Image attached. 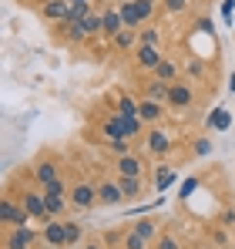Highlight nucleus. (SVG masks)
<instances>
[{"mask_svg":"<svg viewBox=\"0 0 235 249\" xmlns=\"http://www.w3.org/2000/svg\"><path fill=\"white\" fill-rule=\"evenodd\" d=\"M71 209L74 212H91L98 202V178H87V175H74L71 178Z\"/></svg>","mask_w":235,"mask_h":249,"instance_id":"nucleus-1","label":"nucleus"},{"mask_svg":"<svg viewBox=\"0 0 235 249\" xmlns=\"http://www.w3.org/2000/svg\"><path fill=\"white\" fill-rule=\"evenodd\" d=\"M168 111H175V115H188V111H195L198 105V88L188 78H182V81H171L168 88Z\"/></svg>","mask_w":235,"mask_h":249,"instance_id":"nucleus-2","label":"nucleus"},{"mask_svg":"<svg viewBox=\"0 0 235 249\" xmlns=\"http://www.w3.org/2000/svg\"><path fill=\"white\" fill-rule=\"evenodd\" d=\"M27 222H34L31 212H27V206L17 199V192L3 189V199H0V226L10 229V226H27Z\"/></svg>","mask_w":235,"mask_h":249,"instance_id":"nucleus-3","label":"nucleus"},{"mask_svg":"<svg viewBox=\"0 0 235 249\" xmlns=\"http://www.w3.org/2000/svg\"><path fill=\"white\" fill-rule=\"evenodd\" d=\"M61 175H64L61 152H44V155H37V159L31 162V178H34L37 185H47V182H54V178H61Z\"/></svg>","mask_w":235,"mask_h":249,"instance_id":"nucleus-4","label":"nucleus"},{"mask_svg":"<svg viewBox=\"0 0 235 249\" xmlns=\"http://www.w3.org/2000/svg\"><path fill=\"white\" fill-rule=\"evenodd\" d=\"M37 246H44L40 243V229H34L31 222L3 229V249H37Z\"/></svg>","mask_w":235,"mask_h":249,"instance_id":"nucleus-5","label":"nucleus"},{"mask_svg":"<svg viewBox=\"0 0 235 249\" xmlns=\"http://www.w3.org/2000/svg\"><path fill=\"white\" fill-rule=\"evenodd\" d=\"M50 37L57 44H71V47H78V44H87V27H84V20H61V24H54V31H50Z\"/></svg>","mask_w":235,"mask_h":249,"instance_id":"nucleus-6","label":"nucleus"},{"mask_svg":"<svg viewBox=\"0 0 235 249\" xmlns=\"http://www.w3.org/2000/svg\"><path fill=\"white\" fill-rule=\"evenodd\" d=\"M161 57H165V51H161V47H155V44H138V47H134V54H131V64H134V71L151 74L158 64H161Z\"/></svg>","mask_w":235,"mask_h":249,"instance_id":"nucleus-7","label":"nucleus"},{"mask_svg":"<svg viewBox=\"0 0 235 249\" xmlns=\"http://www.w3.org/2000/svg\"><path fill=\"white\" fill-rule=\"evenodd\" d=\"M171 148H175V138H171L161 124H155V128H148V131H145V152H148V155L165 159Z\"/></svg>","mask_w":235,"mask_h":249,"instance_id":"nucleus-8","label":"nucleus"},{"mask_svg":"<svg viewBox=\"0 0 235 249\" xmlns=\"http://www.w3.org/2000/svg\"><path fill=\"white\" fill-rule=\"evenodd\" d=\"M98 202H101V206H108V209L124 202V192H121V185H118V175H115V172L98 178Z\"/></svg>","mask_w":235,"mask_h":249,"instance_id":"nucleus-9","label":"nucleus"},{"mask_svg":"<svg viewBox=\"0 0 235 249\" xmlns=\"http://www.w3.org/2000/svg\"><path fill=\"white\" fill-rule=\"evenodd\" d=\"M40 243L50 246V249H64V246H67L64 219H47V222H40Z\"/></svg>","mask_w":235,"mask_h":249,"instance_id":"nucleus-10","label":"nucleus"},{"mask_svg":"<svg viewBox=\"0 0 235 249\" xmlns=\"http://www.w3.org/2000/svg\"><path fill=\"white\" fill-rule=\"evenodd\" d=\"M165 115H168V105H161V101H151V98H141V101H138V118L148 124V128L161 124V122H165Z\"/></svg>","mask_w":235,"mask_h":249,"instance_id":"nucleus-11","label":"nucleus"},{"mask_svg":"<svg viewBox=\"0 0 235 249\" xmlns=\"http://www.w3.org/2000/svg\"><path fill=\"white\" fill-rule=\"evenodd\" d=\"M111 172L115 175H145V159L138 152H124L111 162Z\"/></svg>","mask_w":235,"mask_h":249,"instance_id":"nucleus-12","label":"nucleus"},{"mask_svg":"<svg viewBox=\"0 0 235 249\" xmlns=\"http://www.w3.org/2000/svg\"><path fill=\"white\" fill-rule=\"evenodd\" d=\"M141 44V37H138V31L134 27H124L121 34H115L111 41H108V47L115 51L118 57H128V54H134V47Z\"/></svg>","mask_w":235,"mask_h":249,"instance_id":"nucleus-13","label":"nucleus"},{"mask_svg":"<svg viewBox=\"0 0 235 249\" xmlns=\"http://www.w3.org/2000/svg\"><path fill=\"white\" fill-rule=\"evenodd\" d=\"M151 78L168 81V84H171V81H182V78H185V64H182V61H175L171 54H165V57H161V64L151 71Z\"/></svg>","mask_w":235,"mask_h":249,"instance_id":"nucleus-14","label":"nucleus"},{"mask_svg":"<svg viewBox=\"0 0 235 249\" xmlns=\"http://www.w3.org/2000/svg\"><path fill=\"white\" fill-rule=\"evenodd\" d=\"M37 14L44 17V20L61 24V20L71 17V3H67V0H44V3H37Z\"/></svg>","mask_w":235,"mask_h":249,"instance_id":"nucleus-15","label":"nucleus"},{"mask_svg":"<svg viewBox=\"0 0 235 249\" xmlns=\"http://www.w3.org/2000/svg\"><path fill=\"white\" fill-rule=\"evenodd\" d=\"M232 229L229 226H222L218 219H212L208 226H205V239H208V246L215 249H232V236H229Z\"/></svg>","mask_w":235,"mask_h":249,"instance_id":"nucleus-16","label":"nucleus"},{"mask_svg":"<svg viewBox=\"0 0 235 249\" xmlns=\"http://www.w3.org/2000/svg\"><path fill=\"white\" fill-rule=\"evenodd\" d=\"M118 185L124 192V202H138L145 196V175H118Z\"/></svg>","mask_w":235,"mask_h":249,"instance_id":"nucleus-17","label":"nucleus"},{"mask_svg":"<svg viewBox=\"0 0 235 249\" xmlns=\"http://www.w3.org/2000/svg\"><path fill=\"white\" fill-rule=\"evenodd\" d=\"M138 101H141V98L128 94L124 88H118V91H115V111H118V115H124V118H138Z\"/></svg>","mask_w":235,"mask_h":249,"instance_id":"nucleus-18","label":"nucleus"},{"mask_svg":"<svg viewBox=\"0 0 235 249\" xmlns=\"http://www.w3.org/2000/svg\"><path fill=\"white\" fill-rule=\"evenodd\" d=\"M101 14H104V34H101V37H104V41H111L115 34H121V31H124L121 10H118V3H115V7H104Z\"/></svg>","mask_w":235,"mask_h":249,"instance_id":"nucleus-19","label":"nucleus"},{"mask_svg":"<svg viewBox=\"0 0 235 249\" xmlns=\"http://www.w3.org/2000/svg\"><path fill=\"white\" fill-rule=\"evenodd\" d=\"M168 88H171L168 81L148 78V81L141 84V98H151V101H161V105H165V101H168Z\"/></svg>","mask_w":235,"mask_h":249,"instance_id":"nucleus-20","label":"nucleus"},{"mask_svg":"<svg viewBox=\"0 0 235 249\" xmlns=\"http://www.w3.org/2000/svg\"><path fill=\"white\" fill-rule=\"evenodd\" d=\"M185 78H188L192 84H198V81H205V78H208V64H205L198 54L185 57Z\"/></svg>","mask_w":235,"mask_h":249,"instance_id":"nucleus-21","label":"nucleus"},{"mask_svg":"<svg viewBox=\"0 0 235 249\" xmlns=\"http://www.w3.org/2000/svg\"><path fill=\"white\" fill-rule=\"evenodd\" d=\"M138 37H141V44H155V47H161V44H165V31H161L158 20H148V24L138 27Z\"/></svg>","mask_w":235,"mask_h":249,"instance_id":"nucleus-22","label":"nucleus"},{"mask_svg":"<svg viewBox=\"0 0 235 249\" xmlns=\"http://www.w3.org/2000/svg\"><path fill=\"white\" fill-rule=\"evenodd\" d=\"M118 10H121V20H124V27H141L145 20H141V14H138V7H134V0H115Z\"/></svg>","mask_w":235,"mask_h":249,"instance_id":"nucleus-23","label":"nucleus"},{"mask_svg":"<svg viewBox=\"0 0 235 249\" xmlns=\"http://www.w3.org/2000/svg\"><path fill=\"white\" fill-rule=\"evenodd\" d=\"M128 229H131V226H115V229H104V232H101L104 246H108V249H124V236H128Z\"/></svg>","mask_w":235,"mask_h":249,"instance_id":"nucleus-24","label":"nucleus"},{"mask_svg":"<svg viewBox=\"0 0 235 249\" xmlns=\"http://www.w3.org/2000/svg\"><path fill=\"white\" fill-rule=\"evenodd\" d=\"M131 229H134L141 239H148V243H155L158 236H161V229H158L155 219H138V222H131Z\"/></svg>","mask_w":235,"mask_h":249,"instance_id":"nucleus-25","label":"nucleus"},{"mask_svg":"<svg viewBox=\"0 0 235 249\" xmlns=\"http://www.w3.org/2000/svg\"><path fill=\"white\" fill-rule=\"evenodd\" d=\"M134 7H138V14H141L145 24L158 20V14H161V0H134Z\"/></svg>","mask_w":235,"mask_h":249,"instance_id":"nucleus-26","label":"nucleus"},{"mask_svg":"<svg viewBox=\"0 0 235 249\" xmlns=\"http://www.w3.org/2000/svg\"><path fill=\"white\" fill-rule=\"evenodd\" d=\"M64 229H67V246H81L87 239V232H84V226L78 219H64Z\"/></svg>","mask_w":235,"mask_h":249,"instance_id":"nucleus-27","label":"nucleus"},{"mask_svg":"<svg viewBox=\"0 0 235 249\" xmlns=\"http://www.w3.org/2000/svg\"><path fill=\"white\" fill-rule=\"evenodd\" d=\"M151 249H182V239H178V232H171V229H161V236H158Z\"/></svg>","mask_w":235,"mask_h":249,"instance_id":"nucleus-28","label":"nucleus"},{"mask_svg":"<svg viewBox=\"0 0 235 249\" xmlns=\"http://www.w3.org/2000/svg\"><path fill=\"white\" fill-rule=\"evenodd\" d=\"M101 152L104 155H124V152H131V138H115V142H101Z\"/></svg>","mask_w":235,"mask_h":249,"instance_id":"nucleus-29","label":"nucleus"},{"mask_svg":"<svg viewBox=\"0 0 235 249\" xmlns=\"http://www.w3.org/2000/svg\"><path fill=\"white\" fill-rule=\"evenodd\" d=\"M192 7V0H161V14L165 17H175V14H185Z\"/></svg>","mask_w":235,"mask_h":249,"instance_id":"nucleus-30","label":"nucleus"},{"mask_svg":"<svg viewBox=\"0 0 235 249\" xmlns=\"http://www.w3.org/2000/svg\"><path fill=\"white\" fill-rule=\"evenodd\" d=\"M124 249H151L148 239H141L134 229H128V236H124Z\"/></svg>","mask_w":235,"mask_h":249,"instance_id":"nucleus-31","label":"nucleus"},{"mask_svg":"<svg viewBox=\"0 0 235 249\" xmlns=\"http://www.w3.org/2000/svg\"><path fill=\"white\" fill-rule=\"evenodd\" d=\"M218 222L229 226V229H235V206H232V202H225V206L218 209Z\"/></svg>","mask_w":235,"mask_h":249,"instance_id":"nucleus-32","label":"nucleus"},{"mask_svg":"<svg viewBox=\"0 0 235 249\" xmlns=\"http://www.w3.org/2000/svg\"><path fill=\"white\" fill-rule=\"evenodd\" d=\"M78 249H108V246H104L101 232H87V239H84V243H81Z\"/></svg>","mask_w":235,"mask_h":249,"instance_id":"nucleus-33","label":"nucleus"},{"mask_svg":"<svg viewBox=\"0 0 235 249\" xmlns=\"http://www.w3.org/2000/svg\"><path fill=\"white\" fill-rule=\"evenodd\" d=\"M192 152H195V155H208V152H212V138H198Z\"/></svg>","mask_w":235,"mask_h":249,"instance_id":"nucleus-34","label":"nucleus"},{"mask_svg":"<svg viewBox=\"0 0 235 249\" xmlns=\"http://www.w3.org/2000/svg\"><path fill=\"white\" fill-rule=\"evenodd\" d=\"M64 249H78V246H64Z\"/></svg>","mask_w":235,"mask_h":249,"instance_id":"nucleus-35","label":"nucleus"}]
</instances>
